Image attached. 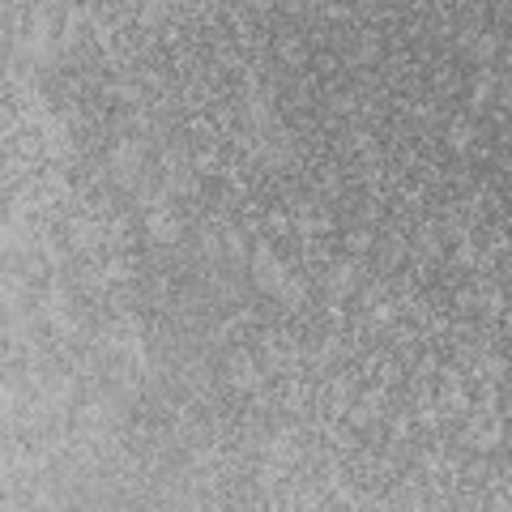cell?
Segmentation results:
<instances>
[{"label":"cell","mask_w":512,"mask_h":512,"mask_svg":"<svg viewBox=\"0 0 512 512\" xmlns=\"http://www.w3.org/2000/svg\"><path fill=\"white\" fill-rule=\"evenodd\" d=\"M150 235L158 243H176L180 239V222H176V218H167V214H150Z\"/></svg>","instance_id":"1"}]
</instances>
